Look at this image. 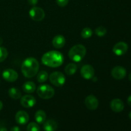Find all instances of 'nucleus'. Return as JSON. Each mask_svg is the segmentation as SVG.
<instances>
[{
    "instance_id": "f3484780",
    "label": "nucleus",
    "mask_w": 131,
    "mask_h": 131,
    "mask_svg": "<svg viewBox=\"0 0 131 131\" xmlns=\"http://www.w3.org/2000/svg\"><path fill=\"white\" fill-rule=\"evenodd\" d=\"M35 119L38 124H42L44 123L46 119V113L43 110H38L35 114Z\"/></svg>"
},
{
    "instance_id": "2f4dec72",
    "label": "nucleus",
    "mask_w": 131,
    "mask_h": 131,
    "mask_svg": "<svg viewBox=\"0 0 131 131\" xmlns=\"http://www.w3.org/2000/svg\"><path fill=\"white\" fill-rule=\"evenodd\" d=\"M3 42V38L0 37V46H1V45H2Z\"/></svg>"
},
{
    "instance_id": "6ab92c4d",
    "label": "nucleus",
    "mask_w": 131,
    "mask_h": 131,
    "mask_svg": "<svg viewBox=\"0 0 131 131\" xmlns=\"http://www.w3.org/2000/svg\"><path fill=\"white\" fill-rule=\"evenodd\" d=\"M78 66L75 63H69L65 68V72L67 75H72L76 72Z\"/></svg>"
},
{
    "instance_id": "2eb2a0df",
    "label": "nucleus",
    "mask_w": 131,
    "mask_h": 131,
    "mask_svg": "<svg viewBox=\"0 0 131 131\" xmlns=\"http://www.w3.org/2000/svg\"><path fill=\"white\" fill-rule=\"evenodd\" d=\"M52 43L54 47L56 49H61L64 47L66 43V40L63 36L61 35H58L54 37Z\"/></svg>"
},
{
    "instance_id": "c756f323",
    "label": "nucleus",
    "mask_w": 131,
    "mask_h": 131,
    "mask_svg": "<svg viewBox=\"0 0 131 131\" xmlns=\"http://www.w3.org/2000/svg\"><path fill=\"white\" fill-rule=\"evenodd\" d=\"M0 131H8L5 127H0Z\"/></svg>"
},
{
    "instance_id": "72a5a7b5",
    "label": "nucleus",
    "mask_w": 131,
    "mask_h": 131,
    "mask_svg": "<svg viewBox=\"0 0 131 131\" xmlns=\"http://www.w3.org/2000/svg\"><path fill=\"white\" fill-rule=\"evenodd\" d=\"M129 117L130 118V119H131V111L129 113Z\"/></svg>"
},
{
    "instance_id": "7ed1b4c3",
    "label": "nucleus",
    "mask_w": 131,
    "mask_h": 131,
    "mask_svg": "<svg viewBox=\"0 0 131 131\" xmlns=\"http://www.w3.org/2000/svg\"><path fill=\"white\" fill-rule=\"evenodd\" d=\"M86 54V49L83 45L77 44L73 46L69 51V57L74 62L81 61Z\"/></svg>"
},
{
    "instance_id": "4be33fe9",
    "label": "nucleus",
    "mask_w": 131,
    "mask_h": 131,
    "mask_svg": "<svg viewBox=\"0 0 131 131\" xmlns=\"http://www.w3.org/2000/svg\"><path fill=\"white\" fill-rule=\"evenodd\" d=\"M93 35V31L92 29L90 28H84V29H82L81 32V35L83 38H89Z\"/></svg>"
},
{
    "instance_id": "473e14b6",
    "label": "nucleus",
    "mask_w": 131,
    "mask_h": 131,
    "mask_svg": "<svg viewBox=\"0 0 131 131\" xmlns=\"http://www.w3.org/2000/svg\"><path fill=\"white\" fill-rule=\"evenodd\" d=\"M129 79H130V81H131V72L129 74Z\"/></svg>"
},
{
    "instance_id": "b1692460",
    "label": "nucleus",
    "mask_w": 131,
    "mask_h": 131,
    "mask_svg": "<svg viewBox=\"0 0 131 131\" xmlns=\"http://www.w3.org/2000/svg\"><path fill=\"white\" fill-rule=\"evenodd\" d=\"M8 52L5 47H0V63L5 61L7 58Z\"/></svg>"
},
{
    "instance_id": "c85d7f7f",
    "label": "nucleus",
    "mask_w": 131,
    "mask_h": 131,
    "mask_svg": "<svg viewBox=\"0 0 131 131\" xmlns=\"http://www.w3.org/2000/svg\"><path fill=\"white\" fill-rule=\"evenodd\" d=\"M127 103H128V104L129 105V106H130V107H131V95L130 96H129V97H128Z\"/></svg>"
},
{
    "instance_id": "ddd939ff",
    "label": "nucleus",
    "mask_w": 131,
    "mask_h": 131,
    "mask_svg": "<svg viewBox=\"0 0 131 131\" xmlns=\"http://www.w3.org/2000/svg\"><path fill=\"white\" fill-rule=\"evenodd\" d=\"M15 118L17 123L20 125H25L29 121V115L24 111H18Z\"/></svg>"
},
{
    "instance_id": "412c9836",
    "label": "nucleus",
    "mask_w": 131,
    "mask_h": 131,
    "mask_svg": "<svg viewBox=\"0 0 131 131\" xmlns=\"http://www.w3.org/2000/svg\"><path fill=\"white\" fill-rule=\"evenodd\" d=\"M48 77L49 75L48 74H47V72L44 71V70H42V71H40V72L38 73L37 79V81H38L39 83H42L46 82V81L48 79Z\"/></svg>"
},
{
    "instance_id": "423d86ee",
    "label": "nucleus",
    "mask_w": 131,
    "mask_h": 131,
    "mask_svg": "<svg viewBox=\"0 0 131 131\" xmlns=\"http://www.w3.org/2000/svg\"><path fill=\"white\" fill-rule=\"evenodd\" d=\"M31 19L35 21H41L45 17V12L42 8L33 6L29 12Z\"/></svg>"
},
{
    "instance_id": "f8f14e48",
    "label": "nucleus",
    "mask_w": 131,
    "mask_h": 131,
    "mask_svg": "<svg viewBox=\"0 0 131 131\" xmlns=\"http://www.w3.org/2000/svg\"><path fill=\"white\" fill-rule=\"evenodd\" d=\"M20 104L26 108H30L33 107L36 104V99L33 96L26 95L23 96L20 99Z\"/></svg>"
},
{
    "instance_id": "f257e3e1",
    "label": "nucleus",
    "mask_w": 131,
    "mask_h": 131,
    "mask_svg": "<svg viewBox=\"0 0 131 131\" xmlns=\"http://www.w3.org/2000/svg\"><path fill=\"white\" fill-rule=\"evenodd\" d=\"M64 61L62 54L57 51H51L46 52L42 58L43 65L52 68H57L61 66Z\"/></svg>"
},
{
    "instance_id": "a211bd4d",
    "label": "nucleus",
    "mask_w": 131,
    "mask_h": 131,
    "mask_svg": "<svg viewBox=\"0 0 131 131\" xmlns=\"http://www.w3.org/2000/svg\"><path fill=\"white\" fill-rule=\"evenodd\" d=\"M23 90L27 93H32L35 91L36 85L32 81H27L23 84Z\"/></svg>"
},
{
    "instance_id": "aec40b11",
    "label": "nucleus",
    "mask_w": 131,
    "mask_h": 131,
    "mask_svg": "<svg viewBox=\"0 0 131 131\" xmlns=\"http://www.w3.org/2000/svg\"><path fill=\"white\" fill-rule=\"evenodd\" d=\"M8 95L13 99H19L21 97V92L16 88H11L8 90Z\"/></svg>"
},
{
    "instance_id": "f03ea898",
    "label": "nucleus",
    "mask_w": 131,
    "mask_h": 131,
    "mask_svg": "<svg viewBox=\"0 0 131 131\" xmlns=\"http://www.w3.org/2000/svg\"><path fill=\"white\" fill-rule=\"evenodd\" d=\"M39 69V63L35 58H28L23 62L21 71L23 75L27 78H31L36 75Z\"/></svg>"
},
{
    "instance_id": "a878e982",
    "label": "nucleus",
    "mask_w": 131,
    "mask_h": 131,
    "mask_svg": "<svg viewBox=\"0 0 131 131\" xmlns=\"http://www.w3.org/2000/svg\"><path fill=\"white\" fill-rule=\"evenodd\" d=\"M56 1L58 6H61V7H64L67 5L69 0H56Z\"/></svg>"
},
{
    "instance_id": "dca6fc26",
    "label": "nucleus",
    "mask_w": 131,
    "mask_h": 131,
    "mask_svg": "<svg viewBox=\"0 0 131 131\" xmlns=\"http://www.w3.org/2000/svg\"><path fill=\"white\" fill-rule=\"evenodd\" d=\"M43 128L45 131H55L58 128V124L55 120L49 119L44 122Z\"/></svg>"
},
{
    "instance_id": "39448f33",
    "label": "nucleus",
    "mask_w": 131,
    "mask_h": 131,
    "mask_svg": "<svg viewBox=\"0 0 131 131\" xmlns=\"http://www.w3.org/2000/svg\"><path fill=\"white\" fill-rule=\"evenodd\" d=\"M49 79L53 85L57 87L62 86L65 83L66 78L65 75L61 72H54L50 75Z\"/></svg>"
},
{
    "instance_id": "20e7f679",
    "label": "nucleus",
    "mask_w": 131,
    "mask_h": 131,
    "mask_svg": "<svg viewBox=\"0 0 131 131\" xmlns=\"http://www.w3.org/2000/svg\"><path fill=\"white\" fill-rule=\"evenodd\" d=\"M37 94L42 99H49L54 95L55 91L48 84H42L37 88Z\"/></svg>"
},
{
    "instance_id": "1a4fd4ad",
    "label": "nucleus",
    "mask_w": 131,
    "mask_h": 131,
    "mask_svg": "<svg viewBox=\"0 0 131 131\" xmlns=\"http://www.w3.org/2000/svg\"><path fill=\"white\" fill-rule=\"evenodd\" d=\"M128 50V45L124 42H120L116 43L113 48L114 54L116 56H122L125 54Z\"/></svg>"
},
{
    "instance_id": "0eeeda50",
    "label": "nucleus",
    "mask_w": 131,
    "mask_h": 131,
    "mask_svg": "<svg viewBox=\"0 0 131 131\" xmlns=\"http://www.w3.org/2000/svg\"><path fill=\"white\" fill-rule=\"evenodd\" d=\"M81 75L84 79H90L94 77L95 70L90 65H84L81 69Z\"/></svg>"
},
{
    "instance_id": "7c9ffc66",
    "label": "nucleus",
    "mask_w": 131,
    "mask_h": 131,
    "mask_svg": "<svg viewBox=\"0 0 131 131\" xmlns=\"http://www.w3.org/2000/svg\"><path fill=\"white\" fill-rule=\"evenodd\" d=\"M2 108H3V103H2V102L0 101V111L2 110Z\"/></svg>"
},
{
    "instance_id": "5701e85b",
    "label": "nucleus",
    "mask_w": 131,
    "mask_h": 131,
    "mask_svg": "<svg viewBox=\"0 0 131 131\" xmlns=\"http://www.w3.org/2000/svg\"><path fill=\"white\" fill-rule=\"evenodd\" d=\"M95 33L98 37H104L107 33V29L105 27L101 26H99L98 28H96L95 30Z\"/></svg>"
},
{
    "instance_id": "cd10ccee",
    "label": "nucleus",
    "mask_w": 131,
    "mask_h": 131,
    "mask_svg": "<svg viewBox=\"0 0 131 131\" xmlns=\"http://www.w3.org/2000/svg\"><path fill=\"white\" fill-rule=\"evenodd\" d=\"M10 131H20V128L17 126H14L10 129Z\"/></svg>"
},
{
    "instance_id": "4468645a",
    "label": "nucleus",
    "mask_w": 131,
    "mask_h": 131,
    "mask_svg": "<svg viewBox=\"0 0 131 131\" xmlns=\"http://www.w3.org/2000/svg\"><path fill=\"white\" fill-rule=\"evenodd\" d=\"M110 107L114 112L120 113L124 110V104L121 99H115L110 103Z\"/></svg>"
},
{
    "instance_id": "393cba45",
    "label": "nucleus",
    "mask_w": 131,
    "mask_h": 131,
    "mask_svg": "<svg viewBox=\"0 0 131 131\" xmlns=\"http://www.w3.org/2000/svg\"><path fill=\"white\" fill-rule=\"evenodd\" d=\"M27 131H40V126L35 122H31L27 126Z\"/></svg>"
},
{
    "instance_id": "bb28decb",
    "label": "nucleus",
    "mask_w": 131,
    "mask_h": 131,
    "mask_svg": "<svg viewBox=\"0 0 131 131\" xmlns=\"http://www.w3.org/2000/svg\"><path fill=\"white\" fill-rule=\"evenodd\" d=\"M38 0H28V2L29 5L35 6L37 3H38Z\"/></svg>"
},
{
    "instance_id": "9b49d317",
    "label": "nucleus",
    "mask_w": 131,
    "mask_h": 131,
    "mask_svg": "<svg viewBox=\"0 0 131 131\" xmlns=\"http://www.w3.org/2000/svg\"><path fill=\"white\" fill-rule=\"evenodd\" d=\"M86 106L90 110H95L99 106V101L93 95L87 96L84 101Z\"/></svg>"
},
{
    "instance_id": "9d476101",
    "label": "nucleus",
    "mask_w": 131,
    "mask_h": 131,
    "mask_svg": "<svg viewBox=\"0 0 131 131\" xmlns=\"http://www.w3.org/2000/svg\"><path fill=\"white\" fill-rule=\"evenodd\" d=\"M3 78L8 82H15L18 79V74L15 70L8 69L3 72Z\"/></svg>"
},
{
    "instance_id": "6e6552de",
    "label": "nucleus",
    "mask_w": 131,
    "mask_h": 131,
    "mask_svg": "<svg viewBox=\"0 0 131 131\" xmlns=\"http://www.w3.org/2000/svg\"><path fill=\"white\" fill-rule=\"evenodd\" d=\"M111 75L115 79L120 80L122 79L126 76L127 71L124 67L122 66L115 67L111 70Z\"/></svg>"
}]
</instances>
